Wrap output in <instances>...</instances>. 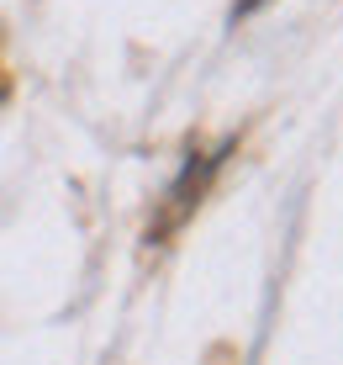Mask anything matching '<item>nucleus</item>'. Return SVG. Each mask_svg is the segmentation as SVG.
<instances>
[]
</instances>
